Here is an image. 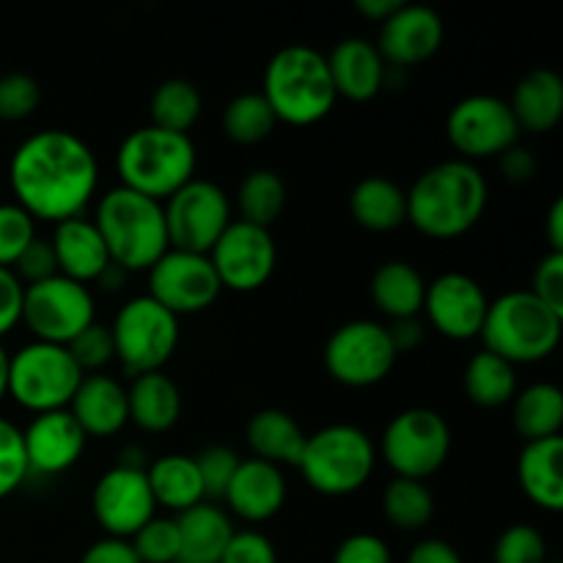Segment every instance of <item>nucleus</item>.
<instances>
[{
    "label": "nucleus",
    "mask_w": 563,
    "mask_h": 563,
    "mask_svg": "<svg viewBox=\"0 0 563 563\" xmlns=\"http://www.w3.org/2000/svg\"><path fill=\"white\" fill-rule=\"evenodd\" d=\"M86 432L77 427L69 410L42 412L22 432L25 443L27 473L38 476H60L80 462L86 451Z\"/></svg>",
    "instance_id": "nucleus-20"
},
{
    "label": "nucleus",
    "mask_w": 563,
    "mask_h": 563,
    "mask_svg": "<svg viewBox=\"0 0 563 563\" xmlns=\"http://www.w3.org/2000/svg\"><path fill=\"white\" fill-rule=\"evenodd\" d=\"M66 410L86 438H113L130 423L126 388L110 374H86Z\"/></svg>",
    "instance_id": "nucleus-23"
},
{
    "label": "nucleus",
    "mask_w": 563,
    "mask_h": 563,
    "mask_svg": "<svg viewBox=\"0 0 563 563\" xmlns=\"http://www.w3.org/2000/svg\"><path fill=\"white\" fill-rule=\"evenodd\" d=\"M209 262L223 289L247 295V291L262 289L273 278L278 247L269 229H258L245 220H231L229 229L209 251Z\"/></svg>",
    "instance_id": "nucleus-16"
},
{
    "label": "nucleus",
    "mask_w": 563,
    "mask_h": 563,
    "mask_svg": "<svg viewBox=\"0 0 563 563\" xmlns=\"http://www.w3.org/2000/svg\"><path fill=\"white\" fill-rule=\"evenodd\" d=\"M489 300L482 284L465 273H443L427 284L423 313L440 335L451 341H471L482 335Z\"/></svg>",
    "instance_id": "nucleus-18"
},
{
    "label": "nucleus",
    "mask_w": 563,
    "mask_h": 563,
    "mask_svg": "<svg viewBox=\"0 0 563 563\" xmlns=\"http://www.w3.org/2000/svg\"><path fill=\"white\" fill-rule=\"evenodd\" d=\"M377 449L363 429L352 423H330L308 434L300 456V473L308 487L328 498L357 493L372 478Z\"/></svg>",
    "instance_id": "nucleus-7"
},
{
    "label": "nucleus",
    "mask_w": 563,
    "mask_h": 563,
    "mask_svg": "<svg viewBox=\"0 0 563 563\" xmlns=\"http://www.w3.org/2000/svg\"><path fill=\"white\" fill-rule=\"evenodd\" d=\"M126 410H130V421L137 429L148 434H163L179 421L181 394L168 374H137L126 388Z\"/></svg>",
    "instance_id": "nucleus-27"
},
{
    "label": "nucleus",
    "mask_w": 563,
    "mask_h": 563,
    "mask_svg": "<svg viewBox=\"0 0 563 563\" xmlns=\"http://www.w3.org/2000/svg\"><path fill=\"white\" fill-rule=\"evenodd\" d=\"M350 212L361 229L385 234L407 223V192L385 176H366L350 196Z\"/></svg>",
    "instance_id": "nucleus-30"
},
{
    "label": "nucleus",
    "mask_w": 563,
    "mask_h": 563,
    "mask_svg": "<svg viewBox=\"0 0 563 563\" xmlns=\"http://www.w3.org/2000/svg\"><path fill=\"white\" fill-rule=\"evenodd\" d=\"M42 102V88L31 75L11 71L0 77V121H22Z\"/></svg>",
    "instance_id": "nucleus-44"
},
{
    "label": "nucleus",
    "mask_w": 563,
    "mask_h": 563,
    "mask_svg": "<svg viewBox=\"0 0 563 563\" xmlns=\"http://www.w3.org/2000/svg\"><path fill=\"white\" fill-rule=\"evenodd\" d=\"M465 394L478 407H504L517 396V372L509 361L482 350L465 366Z\"/></svg>",
    "instance_id": "nucleus-34"
},
{
    "label": "nucleus",
    "mask_w": 563,
    "mask_h": 563,
    "mask_svg": "<svg viewBox=\"0 0 563 563\" xmlns=\"http://www.w3.org/2000/svg\"><path fill=\"white\" fill-rule=\"evenodd\" d=\"M218 273L203 253H187L168 247L148 267V297L174 317L201 313L220 297Z\"/></svg>",
    "instance_id": "nucleus-15"
},
{
    "label": "nucleus",
    "mask_w": 563,
    "mask_h": 563,
    "mask_svg": "<svg viewBox=\"0 0 563 563\" xmlns=\"http://www.w3.org/2000/svg\"><path fill=\"white\" fill-rule=\"evenodd\" d=\"M399 5H401V0H357L355 9L361 11L366 20H374L383 25V22L388 20V16L399 9Z\"/></svg>",
    "instance_id": "nucleus-55"
},
{
    "label": "nucleus",
    "mask_w": 563,
    "mask_h": 563,
    "mask_svg": "<svg viewBox=\"0 0 563 563\" xmlns=\"http://www.w3.org/2000/svg\"><path fill=\"white\" fill-rule=\"evenodd\" d=\"M548 563H555V561H548Z\"/></svg>",
    "instance_id": "nucleus-58"
},
{
    "label": "nucleus",
    "mask_w": 563,
    "mask_h": 563,
    "mask_svg": "<svg viewBox=\"0 0 563 563\" xmlns=\"http://www.w3.org/2000/svg\"><path fill=\"white\" fill-rule=\"evenodd\" d=\"M148 487H152L154 504L163 506V509L181 511L192 509V506L203 504L207 495H203L201 476H198L196 456L185 454H165L159 460H154L146 471Z\"/></svg>",
    "instance_id": "nucleus-31"
},
{
    "label": "nucleus",
    "mask_w": 563,
    "mask_h": 563,
    "mask_svg": "<svg viewBox=\"0 0 563 563\" xmlns=\"http://www.w3.org/2000/svg\"><path fill=\"white\" fill-rule=\"evenodd\" d=\"M196 163L198 154L190 135L159 130L154 124L132 130L115 152L121 187L159 203L196 179Z\"/></svg>",
    "instance_id": "nucleus-5"
},
{
    "label": "nucleus",
    "mask_w": 563,
    "mask_h": 563,
    "mask_svg": "<svg viewBox=\"0 0 563 563\" xmlns=\"http://www.w3.org/2000/svg\"><path fill=\"white\" fill-rule=\"evenodd\" d=\"M66 350H69V355L75 357V363L80 366L82 374H99L115 357L110 324H102V322L88 324L77 339H71L69 344H66Z\"/></svg>",
    "instance_id": "nucleus-42"
},
{
    "label": "nucleus",
    "mask_w": 563,
    "mask_h": 563,
    "mask_svg": "<svg viewBox=\"0 0 563 563\" xmlns=\"http://www.w3.org/2000/svg\"><path fill=\"white\" fill-rule=\"evenodd\" d=\"M168 245L176 251L203 253L214 247L231 223V201L220 185L209 179H190L163 201Z\"/></svg>",
    "instance_id": "nucleus-12"
},
{
    "label": "nucleus",
    "mask_w": 563,
    "mask_h": 563,
    "mask_svg": "<svg viewBox=\"0 0 563 563\" xmlns=\"http://www.w3.org/2000/svg\"><path fill=\"white\" fill-rule=\"evenodd\" d=\"M220 563H278V553L264 533L234 531Z\"/></svg>",
    "instance_id": "nucleus-48"
},
{
    "label": "nucleus",
    "mask_w": 563,
    "mask_h": 563,
    "mask_svg": "<svg viewBox=\"0 0 563 563\" xmlns=\"http://www.w3.org/2000/svg\"><path fill=\"white\" fill-rule=\"evenodd\" d=\"M388 328L372 319H355L335 330L324 346V366L346 388H372L383 383L396 363Z\"/></svg>",
    "instance_id": "nucleus-13"
},
{
    "label": "nucleus",
    "mask_w": 563,
    "mask_h": 563,
    "mask_svg": "<svg viewBox=\"0 0 563 563\" xmlns=\"http://www.w3.org/2000/svg\"><path fill=\"white\" fill-rule=\"evenodd\" d=\"M563 317L544 306L531 291H509L489 302L484 317V350L504 357L511 366L539 363L555 352L561 341Z\"/></svg>",
    "instance_id": "nucleus-6"
},
{
    "label": "nucleus",
    "mask_w": 563,
    "mask_h": 563,
    "mask_svg": "<svg viewBox=\"0 0 563 563\" xmlns=\"http://www.w3.org/2000/svg\"><path fill=\"white\" fill-rule=\"evenodd\" d=\"M383 515L396 531H423L434 517L432 489L412 478H394L383 493Z\"/></svg>",
    "instance_id": "nucleus-37"
},
{
    "label": "nucleus",
    "mask_w": 563,
    "mask_h": 563,
    "mask_svg": "<svg viewBox=\"0 0 563 563\" xmlns=\"http://www.w3.org/2000/svg\"><path fill=\"white\" fill-rule=\"evenodd\" d=\"M223 500L240 520L267 522L284 509L286 504V478L284 471L269 462L240 460Z\"/></svg>",
    "instance_id": "nucleus-21"
},
{
    "label": "nucleus",
    "mask_w": 563,
    "mask_h": 563,
    "mask_svg": "<svg viewBox=\"0 0 563 563\" xmlns=\"http://www.w3.org/2000/svg\"><path fill=\"white\" fill-rule=\"evenodd\" d=\"M49 245H53L55 262H58V275L82 286L102 278L104 269L113 264L99 229L93 225V220H86L82 214L55 223Z\"/></svg>",
    "instance_id": "nucleus-24"
},
{
    "label": "nucleus",
    "mask_w": 563,
    "mask_h": 563,
    "mask_svg": "<svg viewBox=\"0 0 563 563\" xmlns=\"http://www.w3.org/2000/svg\"><path fill=\"white\" fill-rule=\"evenodd\" d=\"M201 91L190 80H181V77H170V80L159 82L152 93V124L159 126V130L187 135L196 126V121L201 119Z\"/></svg>",
    "instance_id": "nucleus-35"
},
{
    "label": "nucleus",
    "mask_w": 563,
    "mask_h": 563,
    "mask_svg": "<svg viewBox=\"0 0 563 563\" xmlns=\"http://www.w3.org/2000/svg\"><path fill=\"white\" fill-rule=\"evenodd\" d=\"M14 203L33 220L80 218L99 185V165L86 141L66 130H42L16 146L9 165Z\"/></svg>",
    "instance_id": "nucleus-1"
},
{
    "label": "nucleus",
    "mask_w": 563,
    "mask_h": 563,
    "mask_svg": "<svg viewBox=\"0 0 563 563\" xmlns=\"http://www.w3.org/2000/svg\"><path fill=\"white\" fill-rule=\"evenodd\" d=\"M328 66L335 93L350 102H368L383 91L388 80V64L379 55L377 44L363 36L341 38L328 55Z\"/></svg>",
    "instance_id": "nucleus-22"
},
{
    "label": "nucleus",
    "mask_w": 563,
    "mask_h": 563,
    "mask_svg": "<svg viewBox=\"0 0 563 563\" xmlns=\"http://www.w3.org/2000/svg\"><path fill=\"white\" fill-rule=\"evenodd\" d=\"M528 291L563 317V253H548L537 264Z\"/></svg>",
    "instance_id": "nucleus-47"
},
{
    "label": "nucleus",
    "mask_w": 563,
    "mask_h": 563,
    "mask_svg": "<svg viewBox=\"0 0 563 563\" xmlns=\"http://www.w3.org/2000/svg\"><path fill=\"white\" fill-rule=\"evenodd\" d=\"M31 476L25 460V443H22V429L0 418V500L22 487V482Z\"/></svg>",
    "instance_id": "nucleus-43"
},
{
    "label": "nucleus",
    "mask_w": 563,
    "mask_h": 563,
    "mask_svg": "<svg viewBox=\"0 0 563 563\" xmlns=\"http://www.w3.org/2000/svg\"><path fill=\"white\" fill-rule=\"evenodd\" d=\"M176 528H179L176 563H220L225 544L234 537L229 515L209 500L181 511L176 517Z\"/></svg>",
    "instance_id": "nucleus-28"
},
{
    "label": "nucleus",
    "mask_w": 563,
    "mask_h": 563,
    "mask_svg": "<svg viewBox=\"0 0 563 563\" xmlns=\"http://www.w3.org/2000/svg\"><path fill=\"white\" fill-rule=\"evenodd\" d=\"M20 322L36 335V341L66 346L88 324L97 322L93 297L88 286L64 278V275H55L42 284L25 286Z\"/></svg>",
    "instance_id": "nucleus-11"
},
{
    "label": "nucleus",
    "mask_w": 563,
    "mask_h": 563,
    "mask_svg": "<svg viewBox=\"0 0 563 563\" xmlns=\"http://www.w3.org/2000/svg\"><path fill=\"white\" fill-rule=\"evenodd\" d=\"M306 438L300 423L284 410H258L256 416L247 421L245 440L251 445L253 456L262 462H269V465H300L302 449H306Z\"/></svg>",
    "instance_id": "nucleus-29"
},
{
    "label": "nucleus",
    "mask_w": 563,
    "mask_h": 563,
    "mask_svg": "<svg viewBox=\"0 0 563 563\" xmlns=\"http://www.w3.org/2000/svg\"><path fill=\"white\" fill-rule=\"evenodd\" d=\"M511 423L526 443L559 438L563 427V394L553 383H533L515 396Z\"/></svg>",
    "instance_id": "nucleus-33"
},
{
    "label": "nucleus",
    "mask_w": 563,
    "mask_h": 563,
    "mask_svg": "<svg viewBox=\"0 0 563 563\" xmlns=\"http://www.w3.org/2000/svg\"><path fill=\"white\" fill-rule=\"evenodd\" d=\"M93 225L102 234L110 262L124 273H148V267L170 247L163 203L121 185L99 198Z\"/></svg>",
    "instance_id": "nucleus-4"
},
{
    "label": "nucleus",
    "mask_w": 563,
    "mask_h": 563,
    "mask_svg": "<svg viewBox=\"0 0 563 563\" xmlns=\"http://www.w3.org/2000/svg\"><path fill=\"white\" fill-rule=\"evenodd\" d=\"M11 273L16 275L22 286H33V284H42V280L55 278L58 275V262H55V253L49 240H33L31 245L22 251V256L16 258Z\"/></svg>",
    "instance_id": "nucleus-46"
},
{
    "label": "nucleus",
    "mask_w": 563,
    "mask_h": 563,
    "mask_svg": "<svg viewBox=\"0 0 563 563\" xmlns=\"http://www.w3.org/2000/svg\"><path fill=\"white\" fill-rule=\"evenodd\" d=\"M275 124H278V119H275L273 108L262 97V91L240 93L223 110L225 137L240 143V146H256V143L267 141L273 135Z\"/></svg>",
    "instance_id": "nucleus-38"
},
{
    "label": "nucleus",
    "mask_w": 563,
    "mask_h": 563,
    "mask_svg": "<svg viewBox=\"0 0 563 563\" xmlns=\"http://www.w3.org/2000/svg\"><path fill=\"white\" fill-rule=\"evenodd\" d=\"M517 126L533 135L555 130L563 115V80L553 69H533L517 80L509 99Z\"/></svg>",
    "instance_id": "nucleus-25"
},
{
    "label": "nucleus",
    "mask_w": 563,
    "mask_h": 563,
    "mask_svg": "<svg viewBox=\"0 0 563 563\" xmlns=\"http://www.w3.org/2000/svg\"><path fill=\"white\" fill-rule=\"evenodd\" d=\"M548 242L550 253H563V201L555 198L548 214Z\"/></svg>",
    "instance_id": "nucleus-56"
},
{
    "label": "nucleus",
    "mask_w": 563,
    "mask_h": 563,
    "mask_svg": "<svg viewBox=\"0 0 563 563\" xmlns=\"http://www.w3.org/2000/svg\"><path fill=\"white\" fill-rule=\"evenodd\" d=\"M286 207V185L280 174L269 168H256L242 179L240 192H236V209L240 220L269 229L280 218Z\"/></svg>",
    "instance_id": "nucleus-36"
},
{
    "label": "nucleus",
    "mask_w": 563,
    "mask_h": 563,
    "mask_svg": "<svg viewBox=\"0 0 563 563\" xmlns=\"http://www.w3.org/2000/svg\"><path fill=\"white\" fill-rule=\"evenodd\" d=\"M493 563H548V539L528 522L509 526L495 542Z\"/></svg>",
    "instance_id": "nucleus-40"
},
{
    "label": "nucleus",
    "mask_w": 563,
    "mask_h": 563,
    "mask_svg": "<svg viewBox=\"0 0 563 563\" xmlns=\"http://www.w3.org/2000/svg\"><path fill=\"white\" fill-rule=\"evenodd\" d=\"M427 297V280L410 262H385L379 264L372 278V300L390 322L396 319H412L423 311Z\"/></svg>",
    "instance_id": "nucleus-32"
},
{
    "label": "nucleus",
    "mask_w": 563,
    "mask_h": 563,
    "mask_svg": "<svg viewBox=\"0 0 563 563\" xmlns=\"http://www.w3.org/2000/svg\"><path fill=\"white\" fill-rule=\"evenodd\" d=\"M9 396V355L5 350L0 346V401Z\"/></svg>",
    "instance_id": "nucleus-57"
},
{
    "label": "nucleus",
    "mask_w": 563,
    "mask_h": 563,
    "mask_svg": "<svg viewBox=\"0 0 563 563\" xmlns=\"http://www.w3.org/2000/svg\"><path fill=\"white\" fill-rule=\"evenodd\" d=\"M333 563H390V548L374 533H352L335 548Z\"/></svg>",
    "instance_id": "nucleus-49"
},
{
    "label": "nucleus",
    "mask_w": 563,
    "mask_h": 563,
    "mask_svg": "<svg viewBox=\"0 0 563 563\" xmlns=\"http://www.w3.org/2000/svg\"><path fill=\"white\" fill-rule=\"evenodd\" d=\"M262 97L275 119L291 126H311L333 110L335 93L328 55L311 44H289L269 58Z\"/></svg>",
    "instance_id": "nucleus-3"
},
{
    "label": "nucleus",
    "mask_w": 563,
    "mask_h": 563,
    "mask_svg": "<svg viewBox=\"0 0 563 563\" xmlns=\"http://www.w3.org/2000/svg\"><path fill=\"white\" fill-rule=\"evenodd\" d=\"M489 187L476 163L445 159L432 165L407 192V220L432 240H456L482 220Z\"/></svg>",
    "instance_id": "nucleus-2"
},
{
    "label": "nucleus",
    "mask_w": 563,
    "mask_h": 563,
    "mask_svg": "<svg viewBox=\"0 0 563 563\" xmlns=\"http://www.w3.org/2000/svg\"><path fill=\"white\" fill-rule=\"evenodd\" d=\"M22 291H25V286L16 280V275L0 267V339L9 330H14V324H20Z\"/></svg>",
    "instance_id": "nucleus-50"
},
{
    "label": "nucleus",
    "mask_w": 563,
    "mask_h": 563,
    "mask_svg": "<svg viewBox=\"0 0 563 563\" xmlns=\"http://www.w3.org/2000/svg\"><path fill=\"white\" fill-rule=\"evenodd\" d=\"M236 465H240V456H236V451L225 449V445H209V449H203L201 454L196 456L203 495H207L209 500H223L225 487H229Z\"/></svg>",
    "instance_id": "nucleus-45"
},
{
    "label": "nucleus",
    "mask_w": 563,
    "mask_h": 563,
    "mask_svg": "<svg viewBox=\"0 0 563 563\" xmlns=\"http://www.w3.org/2000/svg\"><path fill=\"white\" fill-rule=\"evenodd\" d=\"M451 454V429L440 412L410 407L385 427L383 460L396 478L427 482Z\"/></svg>",
    "instance_id": "nucleus-10"
},
{
    "label": "nucleus",
    "mask_w": 563,
    "mask_h": 563,
    "mask_svg": "<svg viewBox=\"0 0 563 563\" xmlns=\"http://www.w3.org/2000/svg\"><path fill=\"white\" fill-rule=\"evenodd\" d=\"M80 563H141V561H137L130 539L104 537L99 539V542H93L91 548L82 553Z\"/></svg>",
    "instance_id": "nucleus-51"
},
{
    "label": "nucleus",
    "mask_w": 563,
    "mask_h": 563,
    "mask_svg": "<svg viewBox=\"0 0 563 563\" xmlns=\"http://www.w3.org/2000/svg\"><path fill=\"white\" fill-rule=\"evenodd\" d=\"M443 36L445 27L438 11L421 3H401L379 25L377 49L385 64L418 66L438 53Z\"/></svg>",
    "instance_id": "nucleus-19"
},
{
    "label": "nucleus",
    "mask_w": 563,
    "mask_h": 563,
    "mask_svg": "<svg viewBox=\"0 0 563 563\" xmlns=\"http://www.w3.org/2000/svg\"><path fill=\"white\" fill-rule=\"evenodd\" d=\"M33 240H36V220L20 203H0V267H14Z\"/></svg>",
    "instance_id": "nucleus-41"
},
{
    "label": "nucleus",
    "mask_w": 563,
    "mask_h": 563,
    "mask_svg": "<svg viewBox=\"0 0 563 563\" xmlns=\"http://www.w3.org/2000/svg\"><path fill=\"white\" fill-rule=\"evenodd\" d=\"M110 333H113L115 357L124 372L137 377V374L159 372L170 361L179 344V317L165 311L148 295L132 297L115 313Z\"/></svg>",
    "instance_id": "nucleus-9"
},
{
    "label": "nucleus",
    "mask_w": 563,
    "mask_h": 563,
    "mask_svg": "<svg viewBox=\"0 0 563 563\" xmlns=\"http://www.w3.org/2000/svg\"><path fill=\"white\" fill-rule=\"evenodd\" d=\"M500 174L511 185H526L537 174V159H533V154L526 146L515 143V146L500 154Z\"/></svg>",
    "instance_id": "nucleus-52"
},
{
    "label": "nucleus",
    "mask_w": 563,
    "mask_h": 563,
    "mask_svg": "<svg viewBox=\"0 0 563 563\" xmlns=\"http://www.w3.org/2000/svg\"><path fill=\"white\" fill-rule=\"evenodd\" d=\"M82 377L86 374L60 344L33 341L9 355V396L36 416L66 410Z\"/></svg>",
    "instance_id": "nucleus-8"
},
{
    "label": "nucleus",
    "mask_w": 563,
    "mask_h": 563,
    "mask_svg": "<svg viewBox=\"0 0 563 563\" xmlns=\"http://www.w3.org/2000/svg\"><path fill=\"white\" fill-rule=\"evenodd\" d=\"M141 563H176L179 559V528L168 517H152L135 537L130 539Z\"/></svg>",
    "instance_id": "nucleus-39"
},
{
    "label": "nucleus",
    "mask_w": 563,
    "mask_h": 563,
    "mask_svg": "<svg viewBox=\"0 0 563 563\" xmlns=\"http://www.w3.org/2000/svg\"><path fill=\"white\" fill-rule=\"evenodd\" d=\"M563 438H548L526 443L517 460L520 487L531 504L539 509L559 515L563 509Z\"/></svg>",
    "instance_id": "nucleus-26"
},
{
    "label": "nucleus",
    "mask_w": 563,
    "mask_h": 563,
    "mask_svg": "<svg viewBox=\"0 0 563 563\" xmlns=\"http://www.w3.org/2000/svg\"><path fill=\"white\" fill-rule=\"evenodd\" d=\"M91 511L108 537H135L157 511L146 467L115 465L102 473L91 493Z\"/></svg>",
    "instance_id": "nucleus-17"
},
{
    "label": "nucleus",
    "mask_w": 563,
    "mask_h": 563,
    "mask_svg": "<svg viewBox=\"0 0 563 563\" xmlns=\"http://www.w3.org/2000/svg\"><path fill=\"white\" fill-rule=\"evenodd\" d=\"M407 563H462V559L445 539H423L410 550Z\"/></svg>",
    "instance_id": "nucleus-53"
},
{
    "label": "nucleus",
    "mask_w": 563,
    "mask_h": 563,
    "mask_svg": "<svg viewBox=\"0 0 563 563\" xmlns=\"http://www.w3.org/2000/svg\"><path fill=\"white\" fill-rule=\"evenodd\" d=\"M423 333H427V330H423L421 319H418V317L396 319V322L388 328V335H390V341H394L396 355H401V352L418 350V346H421V341H423Z\"/></svg>",
    "instance_id": "nucleus-54"
},
{
    "label": "nucleus",
    "mask_w": 563,
    "mask_h": 563,
    "mask_svg": "<svg viewBox=\"0 0 563 563\" xmlns=\"http://www.w3.org/2000/svg\"><path fill=\"white\" fill-rule=\"evenodd\" d=\"M445 135L451 146L462 154L460 159L500 157L520 137L515 115L506 99L493 93H473L456 102L445 119Z\"/></svg>",
    "instance_id": "nucleus-14"
}]
</instances>
